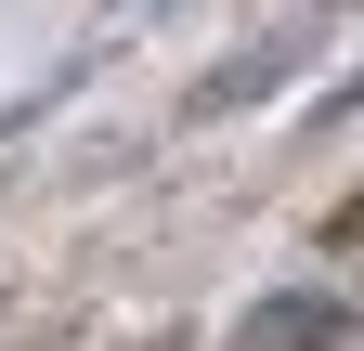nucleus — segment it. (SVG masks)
Masks as SVG:
<instances>
[{
    "mask_svg": "<svg viewBox=\"0 0 364 351\" xmlns=\"http://www.w3.org/2000/svg\"><path fill=\"white\" fill-rule=\"evenodd\" d=\"M235 351H351V299L338 286H273V299H247Z\"/></svg>",
    "mask_w": 364,
    "mask_h": 351,
    "instance_id": "nucleus-1",
    "label": "nucleus"
}]
</instances>
